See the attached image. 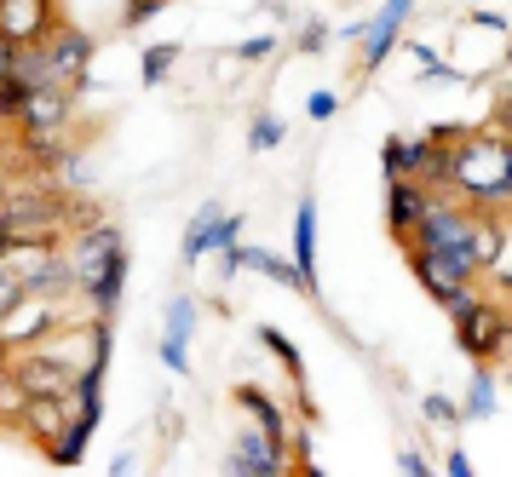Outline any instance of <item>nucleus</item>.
<instances>
[{
	"instance_id": "a878e982",
	"label": "nucleus",
	"mask_w": 512,
	"mask_h": 477,
	"mask_svg": "<svg viewBox=\"0 0 512 477\" xmlns=\"http://www.w3.org/2000/svg\"><path fill=\"white\" fill-rule=\"evenodd\" d=\"M156 12H162V0H133V6H127V29H133V23H144V18H156Z\"/></svg>"
},
{
	"instance_id": "4be33fe9",
	"label": "nucleus",
	"mask_w": 512,
	"mask_h": 477,
	"mask_svg": "<svg viewBox=\"0 0 512 477\" xmlns=\"http://www.w3.org/2000/svg\"><path fill=\"white\" fill-rule=\"evenodd\" d=\"M259 345H265V351H277V357H282V368H288V374H294V380H300V351H294V345H288V340H282V334H277V328H259Z\"/></svg>"
},
{
	"instance_id": "7c9ffc66",
	"label": "nucleus",
	"mask_w": 512,
	"mask_h": 477,
	"mask_svg": "<svg viewBox=\"0 0 512 477\" xmlns=\"http://www.w3.org/2000/svg\"><path fill=\"white\" fill-rule=\"evenodd\" d=\"M12 58H18V41H6V35H0V75L12 69Z\"/></svg>"
},
{
	"instance_id": "412c9836",
	"label": "nucleus",
	"mask_w": 512,
	"mask_h": 477,
	"mask_svg": "<svg viewBox=\"0 0 512 477\" xmlns=\"http://www.w3.org/2000/svg\"><path fill=\"white\" fill-rule=\"evenodd\" d=\"M173 58H179V46H173V41L150 46V52H144V64H139V75H144V81H162L167 69H173Z\"/></svg>"
},
{
	"instance_id": "f8f14e48",
	"label": "nucleus",
	"mask_w": 512,
	"mask_h": 477,
	"mask_svg": "<svg viewBox=\"0 0 512 477\" xmlns=\"http://www.w3.org/2000/svg\"><path fill=\"white\" fill-rule=\"evenodd\" d=\"M70 121V87H35L29 92V110L18 127H35V133H58Z\"/></svg>"
},
{
	"instance_id": "f3484780",
	"label": "nucleus",
	"mask_w": 512,
	"mask_h": 477,
	"mask_svg": "<svg viewBox=\"0 0 512 477\" xmlns=\"http://www.w3.org/2000/svg\"><path fill=\"white\" fill-rule=\"evenodd\" d=\"M24 156L35 161V167H70V144L58 133H35V127H24Z\"/></svg>"
},
{
	"instance_id": "39448f33",
	"label": "nucleus",
	"mask_w": 512,
	"mask_h": 477,
	"mask_svg": "<svg viewBox=\"0 0 512 477\" xmlns=\"http://www.w3.org/2000/svg\"><path fill=\"white\" fill-rule=\"evenodd\" d=\"M41 46H47V58H52V81H58V87H81V81H87V52H93V41H87L81 29L52 23Z\"/></svg>"
},
{
	"instance_id": "a211bd4d",
	"label": "nucleus",
	"mask_w": 512,
	"mask_h": 477,
	"mask_svg": "<svg viewBox=\"0 0 512 477\" xmlns=\"http://www.w3.org/2000/svg\"><path fill=\"white\" fill-rule=\"evenodd\" d=\"M236 265H254V271H265V276H277V282H288V288L311 294V288H305V276L294 271V265H282L277 253H265V248H236Z\"/></svg>"
},
{
	"instance_id": "2f4dec72",
	"label": "nucleus",
	"mask_w": 512,
	"mask_h": 477,
	"mask_svg": "<svg viewBox=\"0 0 512 477\" xmlns=\"http://www.w3.org/2000/svg\"><path fill=\"white\" fill-rule=\"evenodd\" d=\"M0 248H6V219H0Z\"/></svg>"
},
{
	"instance_id": "aec40b11",
	"label": "nucleus",
	"mask_w": 512,
	"mask_h": 477,
	"mask_svg": "<svg viewBox=\"0 0 512 477\" xmlns=\"http://www.w3.org/2000/svg\"><path fill=\"white\" fill-rule=\"evenodd\" d=\"M484 414H495V374L478 368L472 374V397H466V420H484Z\"/></svg>"
},
{
	"instance_id": "f257e3e1",
	"label": "nucleus",
	"mask_w": 512,
	"mask_h": 477,
	"mask_svg": "<svg viewBox=\"0 0 512 477\" xmlns=\"http://www.w3.org/2000/svg\"><path fill=\"white\" fill-rule=\"evenodd\" d=\"M443 184H461L466 202H501L507 196V144L501 138L455 144V156H443Z\"/></svg>"
},
{
	"instance_id": "c756f323",
	"label": "nucleus",
	"mask_w": 512,
	"mask_h": 477,
	"mask_svg": "<svg viewBox=\"0 0 512 477\" xmlns=\"http://www.w3.org/2000/svg\"><path fill=\"white\" fill-rule=\"evenodd\" d=\"M443 472H455V477H472V460H466L461 449H455V455H449V466H443Z\"/></svg>"
},
{
	"instance_id": "cd10ccee",
	"label": "nucleus",
	"mask_w": 512,
	"mask_h": 477,
	"mask_svg": "<svg viewBox=\"0 0 512 477\" xmlns=\"http://www.w3.org/2000/svg\"><path fill=\"white\" fill-rule=\"evenodd\" d=\"M328 41V23H305V35H300V52H323Z\"/></svg>"
},
{
	"instance_id": "1a4fd4ad",
	"label": "nucleus",
	"mask_w": 512,
	"mask_h": 477,
	"mask_svg": "<svg viewBox=\"0 0 512 477\" xmlns=\"http://www.w3.org/2000/svg\"><path fill=\"white\" fill-rule=\"evenodd\" d=\"M386 173H392V179L420 173L426 184H443V156L426 138H392V144H386Z\"/></svg>"
},
{
	"instance_id": "2eb2a0df",
	"label": "nucleus",
	"mask_w": 512,
	"mask_h": 477,
	"mask_svg": "<svg viewBox=\"0 0 512 477\" xmlns=\"http://www.w3.org/2000/svg\"><path fill=\"white\" fill-rule=\"evenodd\" d=\"M294 271L305 276V288H317V202H300L294 213Z\"/></svg>"
},
{
	"instance_id": "bb28decb",
	"label": "nucleus",
	"mask_w": 512,
	"mask_h": 477,
	"mask_svg": "<svg viewBox=\"0 0 512 477\" xmlns=\"http://www.w3.org/2000/svg\"><path fill=\"white\" fill-rule=\"evenodd\" d=\"M334 110H340V98H334V92H311V121H328Z\"/></svg>"
},
{
	"instance_id": "9b49d317",
	"label": "nucleus",
	"mask_w": 512,
	"mask_h": 477,
	"mask_svg": "<svg viewBox=\"0 0 512 477\" xmlns=\"http://www.w3.org/2000/svg\"><path fill=\"white\" fill-rule=\"evenodd\" d=\"M196 334V299H167V340H162V363L173 374H185V340Z\"/></svg>"
},
{
	"instance_id": "f03ea898",
	"label": "nucleus",
	"mask_w": 512,
	"mask_h": 477,
	"mask_svg": "<svg viewBox=\"0 0 512 477\" xmlns=\"http://www.w3.org/2000/svg\"><path fill=\"white\" fill-rule=\"evenodd\" d=\"M121 253H127V242H121L110 225H93V230H81V242H75V253H70V276H75V288L87 294L98 276L116 265Z\"/></svg>"
},
{
	"instance_id": "ddd939ff",
	"label": "nucleus",
	"mask_w": 512,
	"mask_h": 477,
	"mask_svg": "<svg viewBox=\"0 0 512 477\" xmlns=\"http://www.w3.org/2000/svg\"><path fill=\"white\" fill-rule=\"evenodd\" d=\"M231 460H236V472H254V477H277L282 472V443H271L265 432H248V437H236V449H231Z\"/></svg>"
},
{
	"instance_id": "9d476101",
	"label": "nucleus",
	"mask_w": 512,
	"mask_h": 477,
	"mask_svg": "<svg viewBox=\"0 0 512 477\" xmlns=\"http://www.w3.org/2000/svg\"><path fill=\"white\" fill-rule=\"evenodd\" d=\"M426 207H432V196L420 190V179H392V236L397 242H415V225L426 219Z\"/></svg>"
},
{
	"instance_id": "6e6552de",
	"label": "nucleus",
	"mask_w": 512,
	"mask_h": 477,
	"mask_svg": "<svg viewBox=\"0 0 512 477\" xmlns=\"http://www.w3.org/2000/svg\"><path fill=\"white\" fill-rule=\"evenodd\" d=\"M236 236H242V213H236V219H225L219 207H202V213H196V225H190V236H185V259L196 265L208 248H225V253H231Z\"/></svg>"
},
{
	"instance_id": "0eeeda50",
	"label": "nucleus",
	"mask_w": 512,
	"mask_h": 477,
	"mask_svg": "<svg viewBox=\"0 0 512 477\" xmlns=\"http://www.w3.org/2000/svg\"><path fill=\"white\" fill-rule=\"evenodd\" d=\"M52 29V0H0V35L6 41H47Z\"/></svg>"
},
{
	"instance_id": "473e14b6",
	"label": "nucleus",
	"mask_w": 512,
	"mask_h": 477,
	"mask_svg": "<svg viewBox=\"0 0 512 477\" xmlns=\"http://www.w3.org/2000/svg\"><path fill=\"white\" fill-rule=\"evenodd\" d=\"M0 357H6V340H0Z\"/></svg>"
},
{
	"instance_id": "5701e85b",
	"label": "nucleus",
	"mask_w": 512,
	"mask_h": 477,
	"mask_svg": "<svg viewBox=\"0 0 512 477\" xmlns=\"http://www.w3.org/2000/svg\"><path fill=\"white\" fill-rule=\"evenodd\" d=\"M282 133H288V127H282L277 115H259V121H254V150H277Z\"/></svg>"
},
{
	"instance_id": "b1692460",
	"label": "nucleus",
	"mask_w": 512,
	"mask_h": 477,
	"mask_svg": "<svg viewBox=\"0 0 512 477\" xmlns=\"http://www.w3.org/2000/svg\"><path fill=\"white\" fill-rule=\"evenodd\" d=\"M426 420H438V426H455V420H461V409H455L449 397H426Z\"/></svg>"
},
{
	"instance_id": "7ed1b4c3",
	"label": "nucleus",
	"mask_w": 512,
	"mask_h": 477,
	"mask_svg": "<svg viewBox=\"0 0 512 477\" xmlns=\"http://www.w3.org/2000/svg\"><path fill=\"white\" fill-rule=\"evenodd\" d=\"M455 322H461V334H455V340H461V351L472 357V363H489V357L507 345V317H501L495 305H484V299H472Z\"/></svg>"
},
{
	"instance_id": "6ab92c4d",
	"label": "nucleus",
	"mask_w": 512,
	"mask_h": 477,
	"mask_svg": "<svg viewBox=\"0 0 512 477\" xmlns=\"http://www.w3.org/2000/svg\"><path fill=\"white\" fill-rule=\"evenodd\" d=\"M29 81H18V75H12V69H6V75H0V121H24V110H29Z\"/></svg>"
},
{
	"instance_id": "dca6fc26",
	"label": "nucleus",
	"mask_w": 512,
	"mask_h": 477,
	"mask_svg": "<svg viewBox=\"0 0 512 477\" xmlns=\"http://www.w3.org/2000/svg\"><path fill=\"white\" fill-rule=\"evenodd\" d=\"M236 403L259 414V432L271 437V443H288V420H282V409L271 403V397H265V391H254V386H236Z\"/></svg>"
},
{
	"instance_id": "393cba45",
	"label": "nucleus",
	"mask_w": 512,
	"mask_h": 477,
	"mask_svg": "<svg viewBox=\"0 0 512 477\" xmlns=\"http://www.w3.org/2000/svg\"><path fill=\"white\" fill-rule=\"evenodd\" d=\"M271 46H277L271 35H259V41H242V46H236V58H242V64H259V58H265Z\"/></svg>"
},
{
	"instance_id": "c85d7f7f",
	"label": "nucleus",
	"mask_w": 512,
	"mask_h": 477,
	"mask_svg": "<svg viewBox=\"0 0 512 477\" xmlns=\"http://www.w3.org/2000/svg\"><path fill=\"white\" fill-rule=\"evenodd\" d=\"M397 466H403V472H409V477H426V472H432V466H426V460H420L415 449H409V455L397 460Z\"/></svg>"
},
{
	"instance_id": "423d86ee",
	"label": "nucleus",
	"mask_w": 512,
	"mask_h": 477,
	"mask_svg": "<svg viewBox=\"0 0 512 477\" xmlns=\"http://www.w3.org/2000/svg\"><path fill=\"white\" fill-rule=\"evenodd\" d=\"M409 265H415V276H420V288L432 299H449L455 288H466L472 282V271H466L455 253H438V248H409Z\"/></svg>"
},
{
	"instance_id": "4468645a",
	"label": "nucleus",
	"mask_w": 512,
	"mask_h": 477,
	"mask_svg": "<svg viewBox=\"0 0 512 477\" xmlns=\"http://www.w3.org/2000/svg\"><path fill=\"white\" fill-rule=\"evenodd\" d=\"M403 18H409V0H386V6H380V23H369V29H363V46H369V52H363V64H369V69L392 52Z\"/></svg>"
},
{
	"instance_id": "20e7f679",
	"label": "nucleus",
	"mask_w": 512,
	"mask_h": 477,
	"mask_svg": "<svg viewBox=\"0 0 512 477\" xmlns=\"http://www.w3.org/2000/svg\"><path fill=\"white\" fill-rule=\"evenodd\" d=\"M18 386L29 391V397H70L75 391V368L64 363V357H52V351H29V357H18Z\"/></svg>"
}]
</instances>
